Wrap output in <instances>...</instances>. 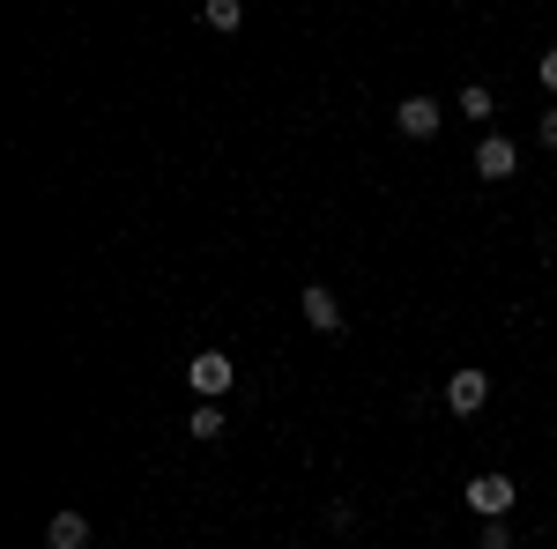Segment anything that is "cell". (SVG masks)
<instances>
[{
	"label": "cell",
	"mask_w": 557,
	"mask_h": 549,
	"mask_svg": "<svg viewBox=\"0 0 557 549\" xmlns=\"http://www.w3.org/2000/svg\"><path fill=\"white\" fill-rule=\"evenodd\" d=\"M231 379H238V372H231V357H223V349H201V357L186 364V386H194L201 401H223V394H231Z\"/></svg>",
	"instance_id": "6da1fadb"
},
{
	"label": "cell",
	"mask_w": 557,
	"mask_h": 549,
	"mask_svg": "<svg viewBox=\"0 0 557 549\" xmlns=\"http://www.w3.org/2000/svg\"><path fill=\"white\" fill-rule=\"evenodd\" d=\"M513 506H520L513 475H475V483H469V512H483V520H506Z\"/></svg>",
	"instance_id": "7a4b0ae2"
},
{
	"label": "cell",
	"mask_w": 557,
	"mask_h": 549,
	"mask_svg": "<svg viewBox=\"0 0 557 549\" xmlns=\"http://www.w3.org/2000/svg\"><path fill=\"white\" fill-rule=\"evenodd\" d=\"M394 127L409 134V141H431L438 134V97H401L394 104Z\"/></svg>",
	"instance_id": "3957f363"
},
{
	"label": "cell",
	"mask_w": 557,
	"mask_h": 549,
	"mask_svg": "<svg viewBox=\"0 0 557 549\" xmlns=\"http://www.w3.org/2000/svg\"><path fill=\"white\" fill-rule=\"evenodd\" d=\"M483 401H491V379H483V372H454V379H446V409H454V416H475V409H483Z\"/></svg>",
	"instance_id": "277c9868"
},
{
	"label": "cell",
	"mask_w": 557,
	"mask_h": 549,
	"mask_svg": "<svg viewBox=\"0 0 557 549\" xmlns=\"http://www.w3.org/2000/svg\"><path fill=\"white\" fill-rule=\"evenodd\" d=\"M475 171H483V178H513L520 149L506 141V134H483V141H475Z\"/></svg>",
	"instance_id": "5b68a950"
},
{
	"label": "cell",
	"mask_w": 557,
	"mask_h": 549,
	"mask_svg": "<svg viewBox=\"0 0 557 549\" xmlns=\"http://www.w3.org/2000/svg\"><path fill=\"white\" fill-rule=\"evenodd\" d=\"M298 304H305V327H312V335H343V304L320 290V283H312V290H305Z\"/></svg>",
	"instance_id": "8992f818"
},
{
	"label": "cell",
	"mask_w": 557,
	"mask_h": 549,
	"mask_svg": "<svg viewBox=\"0 0 557 549\" xmlns=\"http://www.w3.org/2000/svg\"><path fill=\"white\" fill-rule=\"evenodd\" d=\"M45 542H52V549H83V542H89V512H52Z\"/></svg>",
	"instance_id": "52a82bcc"
},
{
	"label": "cell",
	"mask_w": 557,
	"mask_h": 549,
	"mask_svg": "<svg viewBox=\"0 0 557 549\" xmlns=\"http://www.w3.org/2000/svg\"><path fill=\"white\" fill-rule=\"evenodd\" d=\"M201 15H209V30H223V38H231V30L246 23V0H209Z\"/></svg>",
	"instance_id": "ba28073f"
},
{
	"label": "cell",
	"mask_w": 557,
	"mask_h": 549,
	"mask_svg": "<svg viewBox=\"0 0 557 549\" xmlns=\"http://www.w3.org/2000/svg\"><path fill=\"white\" fill-rule=\"evenodd\" d=\"M194 438H223V401H201L194 409Z\"/></svg>",
	"instance_id": "9c48e42d"
},
{
	"label": "cell",
	"mask_w": 557,
	"mask_h": 549,
	"mask_svg": "<svg viewBox=\"0 0 557 549\" xmlns=\"http://www.w3.org/2000/svg\"><path fill=\"white\" fill-rule=\"evenodd\" d=\"M491 112H498L491 89H461V120H491Z\"/></svg>",
	"instance_id": "30bf717a"
},
{
	"label": "cell",
	"mask_w": 557,
	"mask_h": 549,
	"mask_svg": "<svg viewBox=\"0 0 557 549\" xmlns=\"http://www.w3.org/2000/svg\"><path fill=\"white\" fill-rule=\"evenodd\" d=\"M475 549H513V527H506V520H483V542Z\"/></svg>",
	"instance_id": "8fae6325"
},
{
	"label": "cell",
	"mask_w": 557,
	"mask_h": 549,
	"mask_svg": "<svg viewBox=\"0 0 557 549\" xmlns=\"http://www.w3.org/2000/svg\"><path fill=\"white\" fill-rule=\"evenodd\" d=\"M535 134H543V149H557V104L543 112V127H535Z\"/></svg>",
	"instance_id": "7c38bea8"
},
{
	"label": "cell",
	"mask_w": 557,
	"mask_h": 549,
	"mask_svg": "<svg viewBox=\"0 0 557 549\" xmlns=\"http://www.w3.org/2000/svg\"><path fill=\"white\" fill-rule=\"evenodd\" d=\"M543 89H550V97H557V45H550V52H543Z\"/></svg>",
	"instance_id": "4fadbf2b"
}]
</instances>
